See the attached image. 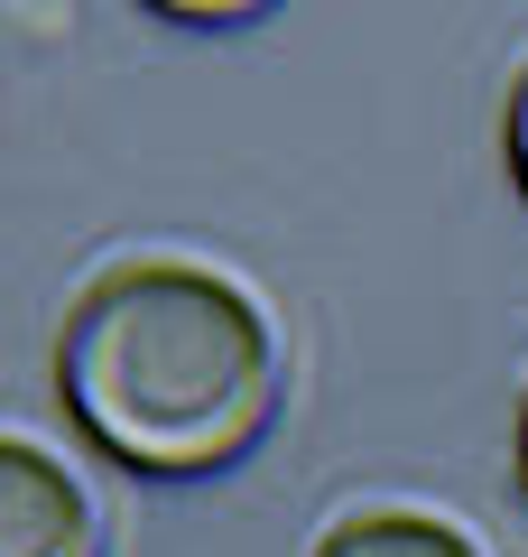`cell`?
<instances>
[{
	"label": "cell",
	"mask_w": 528,
	"mask_h": 557,
	"mask_svg": "<svg viewBox=\"0 0 528 557\" xmlns=\"http://www.w3.org/2000/svg\"><path fill=\"white\" fill-rule=\"evenodd\" d=\"M56 391L112 465L214 474L278 418V335L204 260H130L75 298Z\"/></svg>",
	"instance_id": "6da1fadb"
},
{
	"label": "cell",
	"mask_w": 528,
	"mask_h": 557,
	"mask_svg": "<svg viewBox=\"0 0 528 557\" xmlns=\"http://www.w3.org/2000/svg\"><path fill=\"white\" fill-rule=\"evenodd\" d=\"M0 557H102L93 493L28 437H0Z\"/></svg>",
	"instance_id": "7a4b0ae2"
},
{
	"label": "cell",
	"mask_w": 528,
	"mask_h": 557,
	"mask_svg": "<svg viewBox=\"0 0 528 557\" xmlns=\"http://www.w3.org/2000/svg\"><path fill=\"white\" fill-rule=\"evenodd\" d=\"M315 557H482L454 520L436 511H362L343 520V530H325V548Z\"/></svg>",
	"instance_id": "3957f363"
},
{
	"label": "cell",
	"mask_w": 528,
	"mask_h": 557,
	"mask_svg": "<svg viewBox=\"0 0 528 557\" xmlns=\"http://www.w3.org/2000/svg\"><path fill=\"white\" fill-rule=\"evenodd\" d=\"M510 177H519V196H528V65H519V84H510Z\"/></svg>",
	"instance_id": "277c9868"
},
{
	"label": "cell",
	"mask_w": 528,
	"mask_h": 557,
	"mask_svg": "<svg viewBox=\"0 0 528 557\" xmlns=\"http://www.w3.org/2000/svg\"><path fill=\"white\" fill-rule=\"evenodd\" d=\"M519 474H528V399H519Z\"/></svg>",
	"instance_id": "5b68a950"
}]
</instances>
